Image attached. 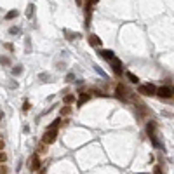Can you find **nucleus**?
I'll return each instance as SVG.
<instances>
[{
	"label": "nucleus",
	"instance_id": "5701e85b",
	"mask_svg": "<svg viewBox=\"0 0 174 174\" xmlns=\"http://www.w3.org/2000/svg\"><path fill=\"white\" fill-rule=\"evenodd\" d=\"M75 2H77V5H82L84 4V0H75Z\"/></svg>",
	"mask_w": 174,
	"mask_h": 174
},
{
	"label": "nucleus",
	"instance_id": "412c9836",
	"mask_svg": "<svg viewBox=\"0 0 174 174\" xmlns=\"http://www.w3.org/2000/svg\"><path fill=\"white\" fill-rule=\"evenodd\" d=\"M5 49H9V50H14V47H12V44H5Z\"/></svg>",
	"mask_w": 174,
	"mask_h": 174
},
{
	"label": "nucleus",
	"instance_id": "f8f14e48",
	"mask_svg": "<svg viewBox=\"0 0 174 174\" xmlns=\"http://www.w3.org/2000/svg\"><path fill=\"white\" fill-rule=\"evenodd\" d=\"M33 11H35V5H33V4H30V5H28V11H26V16L32 17V16H33Z\"/></svg>",
	"mask_w": 174,
	"mask_h": 174
},
{
	"label": "nucleus",
	"instance_id": "1a4fd4ad",
	"mask_svg": "<svg viewBox=\"0 0 174 174\" xmlns=\"http://www.w3.org/2000/svg\"><path fill=\"white\" fill-rule=\"evenodd\" d=\"M89 42H91V45H101L99 37H96V35H91V37H89Z\"/></svg>",
	"mask_w": 174,
	"mask_h": 174
},
{
	"label": "nucleus",
	"instance_id": "f257e3e1",
	"mask_svg": "<svg viewBox=\"0 0 174 174\" xmlns=\"http://www.w3.org/2000/svg\"><path fill=\"white\" fill-rule=\"evenodd\" d=\"M138 94H143V96H153V94H157V87H155L153 84H145V85H139Z\"/></svg>",
	"mask_w": 174,
	"mask_h": 174
},
{
	"label": "nucleus",
	"instance_id": "6e6552de",
	"mask_svg": "<svg viewBox=\"0 0 174 174\" xmlns=\"http://www.w3.org/2000/svg\"><path fill=\"white\" fill-rule=\"evenodd\" d=\"M125 77L129 78V82H133V84H138V82H139V78H138L134 73H131V72H125Z\"/></svg>",
	"mask_w": 174,
	"mask_h": 174
},
{
	"label": "nucleus",
	"instance_id": "7ed1b4c3",
	"mask_svg": "<svg viewBox=\"0 0 174 174\" xmlns=\"http://www.w3.org/2000/svg\"><path fill=\"white\" fill-rule=\"evenodd\" d=\"M42 167V162H40V157H38V153H35V155H32V158H30V166H28V169L32 171V172H37L38 169Z\"/></svg>",
	"mask_w": 174,
	"mask_h": 174
},
{
	"label": "nucleus",
	"instance_id": "20e7f679",
	"mask_svg": "<svg viewBox=\"0 0 174 174\" xmlns=\"http://www.w3.org/2000/svg\"><path fill=\"white\" fill-rule=\"evenodd\" d=\"M174 92L169 89V87H158L157 89V96L158 98H162V99H171L172 98Z\"/></svg>",
	"mask_w": 174,
	"mask_h": 174
},
{
	"label": "nucleus",
	"instance_id": "4be33fe9",
	"mask_svg": "<svg viewBox=\"0 0 174 174\" xmlns=\"http://www.w3.org/2000/svg\"><path fill=\"white\" fill-rule=\"evenodd\" d=\"M155 174H162V171H160V167H158V166L155 167Z\"/></svg>",
	"mask_w": 174,
	"mask_h": 174
},
{
	"label": "nucleus",
	"instance_id": "0eeeda50",
	"mask_svg": "<svg viewBox=\"0 0 174 174\" xmlns=\"http://www.w3.org/2000/svg\"><path fill=\"white\" fill-rule=\"evenodd\" d=\"M89 99H91V94H82V96L77 99V105H78V106H82L84 103H87Z\"/></svg>",
	"mask_w": 174,
	"mask_h": 174
},
{
	"label": "nucleus",
	"instance_id": "39448f33",
	"mask_svg": "<svg viewBox=\"0 0 174 174\" xmlns=\"http://www.w3.org/2000/svg\"><path fill=\"white\" fill-rule=\"evenodd\" d=\"M117 98H118V99H124V101L129 98V91L125 89L122 84H118V85H117Z\"/></svg>",
	"mask_w": 174,
	"mask_h": 174
},
{
	"label": "nucleus",
	"instance_id": "f3484780",
	"mask_svg": "<svg viewBox=\"0 0 174 174\" xmlns=\"http://www.w3.org/2000/svg\"><path fill=\"white\" fill-rule=\"evenodd\" d=\"M5 160H7V155H5L4 151H0V166H2V164H4Z\"/></svg>",
	"mask_w": 174,
	"mask_h": 174
},
{
	"label": "nucleus",
	"instance_id": "dca6fc26",
	"mask_svg": "<svg viewBox=\"0 0 174 174\" xmlns=\"http://www.w3.org/2000/svg\"><path fill=\"white\" fill-rule=\"evenodd\" d=\"M65 35L68 37V40H73L75 37H77V33H72V32H66V30H65Z\"/></svg>",
	"mask_w": 174,
	"mask_h": 174
},
{
	"label": "nucleus",
	"instance_id": "4468645a",
	"mask_svg": "<svg viewBox=\"0 0 174 174\" xmlns=\"http://www.w3.org/2000/svg\"><path fill=\"white\" fill-rule=\"evenodd\" d=\"M9 172V167L5 166V164H2V166H0V174H7Z\"/></svg>",
	"mask_w": 174,
	"mask_h": 174
},
{
	"label": "nucleus",
	"instance_id": "f03ea898",
	"mask_svg": "<svg viewBox=\"0 0 174 174\" xmlns=\"http://www.w3.org/2000/svg\"><path fill=\"white\" fill-rule=\"evenodd\" d=\"M56 138H58V133L47 129V131L44 133V136H42V143H45V145H52V143L56 141Z\"/></svg>",
	"mask_w": 174,
	"mask_h": 174
},
{
	"label": "nucleus",
	"instance_id": "9b49d317",
	"mask_svg": "<svg viewBox=\"0 0 174 174\" xmlns=\"http://www.w3.org/2000/svg\"><path fill=\"white\" fill-rule=\"evenodd\" d=\"M63 101H65V105H72V103L75 101V96L73 94H68V96H65V99Z\"/></svg>",
	"mask_w": 174,
	"mask_h": 174
},
{
	"label": "nucleus",
	"instance_id": "423d86ee",
	"mask_svg": "<svg viewBox=\"0 0 174 174\" xmlns=\"http://www.w3.org/2000/svg\"><path fill=\"white\" fill-rule=\"evenodd\" d=\"M111 65H113V72H115L117 75L122 73V61H120V59L113 58V59H111Z\"/></svg>",
	"mask_w": 174,
	"mask_h": 174
},
{
	"label": "nucleus",
	"instance_id": "393cba45",
	"mask_svg": "<svg viewBox=\"0 0 174 174\" xmlns=\"http://www.w3.org/2000/svg\"><path fill=\"white\" fill-rule=\"evenodd\" d=\"M2 117H4V113H2V111H0V120H2Z\"/></svg>",
	"mask_w": 174,
	"mask_h": 174
},
{
	"label": "nucleus",
	"instance_id": "ddd939ff",
	"mask_svg": "<svg viewBox=\"0 0 174 174\" xmlns=\"http://www.w3.org/2000/svg\"><path fill=\"white\" fill-rule=\"evenodd\" d=\"M47 150H45V143H40L38 146H37V153H45Z\"/></svg>",
	"mask_w": 174,
	"mask_h": 174
},
{
	"label": "nucleus",
	"instance_id": "2eb2a0df",
	"mask_svg": "<svg viewBox=\"0 0 174 174\" xmlns=\"http://www.w3.org/2000/svg\"><path fill=\"white\" fill-rule=\"evenodd\" d=\"M16 16H17V12L12 11V12H7V14H5V19H12V17H16Z\"/></svg>",
	"mask_w": 174,
	"mask_h": 174
},
{
	"label": "nucleus",
	"instance_id": "6ab92c4d",
	"mask_svg": "<svg viewBox=\"0 0 174 174\" xmlns=\"http://www.w3.org/2000/svg\"><path fill=\"white\" fill-rule=\"evenodd\" d=\"M0 61H2V65H9V59H7V58H4V56L0 58Z\"/></svg>",
	"mask_w": 174,
	"mask_h": 174
},
{
	"label": "nucleus",
	"instance_id": "a878e982",
	"mask_svg": "<svg viewBox=\"0 0 174 174\" xmlns=\"http://www.w3.org/2000/svg\"><path fill=\"white\" fill-rule=\"evenodd\" d=\"M40 174H45V171H42V172H40Z\"/></svg>",
	"mask_w": 174,
	"mask_h": 174
},
{
	"label": "nucleus",
	"instance_id": "a211bd4d",
	"mask_svg": "<svg viewBox=\"0 0 174 174\" xmlns=\"http://www.w3.org/2000/svg\"><path fill=\"white\" fill-rule=\"evenodd\" d=\"M70 113H72L70 106H66V108H63V110H61V115H70Z\"/></svg>",
	"mask_w": 174,
	"mask_h": 174
},
{
	"label": "nucleus",
	"instance_id": "9d476101",
	"mask_svg": "<svg viewBox=\"0 0 174 174\" xmlns=\"http://www.w3.org/2000/svg\"><path fill=\"white\" fill-rule=\"evenodd\" d=\"M101 56H103V58H105V59H110V61H111V59L115 58L111 50H101Z\"/></svg>",
	"mask_w": 174,
	"mask_h": 174
},
{
	"label": "nucleus",
	"instance_id": "b1692460",
	"mask_svg": "<svg viewBox=\"0 0 174 174\" xmlns=\"http://www.w3.org/2000/svg\"><path fill=\"white\" fill-rule=\"evenodd\" d=\"M4 146H5V143H4V141H2V139H0V150H2V148H4Z\"/></svg>",
	"mask_w": 174,
	"mask_h": 174
},
{
	"label": "nucleus",
	"instance_id": "aec40b11",
	"mask_svg": "<svg viewBox=\"0 0 174 174\" xmlns=\"http://www.w3.org/2000/svg\"><path fill=\"white\" fill-rule=\"evenodd\" d=\"M23 110H25V111H26V110H30V103H28V101L23 105Z\"/></svg>",
	"mask_w": 174,
	"mask_h": 174
}]
</instances>
